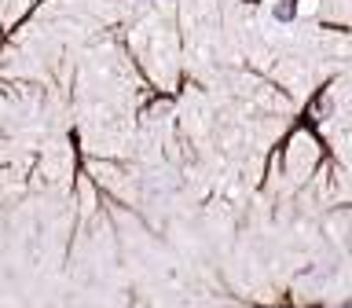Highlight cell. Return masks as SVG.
Masks as SVG:
<instances>
[{"mask_svg": "<svg viewBox=\"0 0 352 308\" xmlns=\"http://www.w3.org/2000/svg\"><path fill=\"white\" fill-rule=\"evenodd\" d=\"M297 15V4H294V0H279V4H275V19H279V22H290Z\"/></svg>", "mask_w": 352, "mask_h": 308, "instance_id": "6da1fadb", "label": "cell"}]
</instances>
